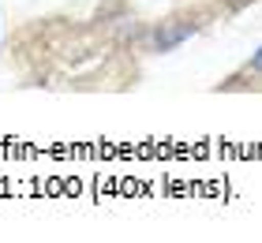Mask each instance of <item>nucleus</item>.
Masks as SVG:
<instances>
[{
	"label": "nucleus",
	"mask_w": 262,
	"mask_h": 243,
	"mask_svg": "<svg viewBox=\"0 0 262 243\" xmlns=\"http://www.w3.org/2000/svg\"><path fill=\"white\" fill-rule=\"evenodd\" d=\"M195 34V23H176V27H161L158 34H154V45L161 49V53H169V49H176L180 41H187Z\"/></svg>",
	"instance_id": "obj_1"
},
{
	"label": "nucleus",
	"mask_w": 262,
	"mask_h": 243,
	"mask_svg": "<svg viewBox=\"0 0 262 243\" xmlns=\"http://www.w3.org/2000/svg\"><path fill=\"white\" fill-rule=\"evenodd\" d=\"M251 71H255V75H262V49L251 56Z\"/></svg>",
	"instance_id": "obj_2"
}]
</instances>
